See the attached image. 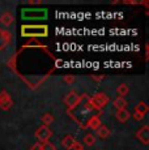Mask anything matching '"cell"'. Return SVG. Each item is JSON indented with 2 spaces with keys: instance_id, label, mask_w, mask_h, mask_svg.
I'll list each match as a JSON object with an SVG mask.
<instances>
[{
  "instance_id": "obj_1",
  "label": "cell",
  "mask_w": 149,
  "mask_h": 150,
  "mask_svg": "<svg viewBox=\"0 0 149 150\" xmlns=\"http://www.w3.org/2000/svg\"><path fill=\"white\" fill-rule=\"evenodd\" d=\"M48 34V29L46 25H24L21 28L22 37H46Z\"/></svg>"
},
{
  "instance_id": "obj_2",
  "label": "cell",
  "mask_w": 149,
  "mask_h": 150,
  "mask_svg": "<svg viewBox=\"0 0 149 150\" xmlns=\"http://www.w3.org/2000/svg\"><path fill=\"white\" fill-rule=\"evenodd\" d=\"M88 102H89V105L92 106L93 110L101 111V110L109 103V97L104 93H98V94H94L93 97L88 98Z\"/></svg>"
},
{
  "instance_id": "obj_3",
  "label": "cell",
  "mask_w": 149,
  "mask_h": 150,
  "mask_svg": "<svg viewBox=\"0 0 149 150\" xmlns=\"http://www.w3.org/2000/svg\"><path fill=\"white\" fill-rule=\"evenodd\" d=\"M81 99H82V97L80 96V94H77L76 91H70V93L67 94V97H65L64 103H65V106H67V108L71 111V110H73L77 105H80Z\"/></svg>"
},
{
  "instance_id": "obj_4",
  "label": "cell",
  "mask_w": 149,
  "mask_h": 150,
  "mask_svg": "<svg viewBox=\"0 0 149 150\" xmlns=\"http://www.w3.org/2000/svg\"><path fill=\"white\" fill-rule=\"evenodd\" d=\"M46 16H47V11L46 9H26V11H22V18L41 20V18H46Z\"/></svg>"
},
{
  "instance_id": "obj_5",
  "label": "cell",
  "mask_w": 149,
  "mask_h": 150,
  "mask_svg": "<svg viewBox=\"0 0 149 150\" xmlns=\"http://www.w3.org/2000/svg\"><path fill=\"white\" fill-rule=\"evenodd\" d=\"M51 136H53V132H51L50 128H48V127H46V125H41L35 131V137L38 138V142H41V144L50 141Z\"/></svg>"
},
{
  "instance_id": "obj_6",
  "label": "cell",
  "mask_w": 149,
  "mask_h": 150,
  "mask_svg": "<svg viewBox=\"0 0 149 150\" xmlns=\"http://www.w3.org/2000/svg\"><path fill=\"white\" fill-rule=\"evenodd\" d=\"M13 106V100L11 96L7 93L5 90H3L1 93H0V108L3 110V111H8V110H11Z\"/></svg>"
},
{
  "instance_id": "obj_7",
  "label": "cell",
  "mask_w": 149,
  "mask_h": 150,
  "mask_svg": "<svg viewBox=\"0 0 149 150\" xmlns=\"http://www.w3.org/2000/svg\"><path fill=\"white\" fill-rule=\"evenodd\" d=\"M136 138L143 144V145H149V127L148 125H143L141 128L137 131Z\"/></svg>"
},
{
  "instance_id": "obj_8",
  "label": "cell",
  "mask_w": 149,
  "mask_h": 150,
  "mask_svg": "<svg viewBox=\"0 0 149 150\" xmlns=\"http://www.w3.org/2000/svg\"><path fill=\"white\" fill-rule=\"evenodd\" d=\"M12 41V35L7 30H0V51L5 50Z\"/></svg>"
},
{
  "instance_id": "obj_9",
  "label": "cell",
  "mask_w": 149,
  "mask_h": 150,
  "mask_svg": "<svg viewBox=\"0 0 149 150\" xmlns=\"http://www.w3.org/2000/svg\"><path fill=\"white\" fill-rule=\"evenodd\" d=\"M0 24L5 28H9L15 24V16L11 12H4L0 16Z\"/></svg>"
},
{
  "instance_id": "obj_10",
  "label": "cell",
  "mask_w": 149,
  "mask_h": 150,
  "mask_svg": "<svg viewBox=\"0 0 149 150\" xmlns=\"http://www.w3.org/2000/svg\"><path fill=\"white\" fill-rule=\"evenodd\" d=\"M115 117H116V120L120 123H126L128 119L131 117V114H130V111L128 110H116V112H115Z\"/></svg>"
},
{
  "instance_id": "obj_11",
  "label": "cell",
  "mask_w": 149,
  "mask_h": 150,
  "mask_svg": "<svg viewBox=\"0 0 149 150\" xmlns=\"http://www.w3.org/2000/svg\"><path fill=\"white\" fill-rule=\"evenodd\" d=\"M74 142H76L74 137L71 136V134H67V136L63 137V140H62V146H63L64 149H67V150H72Z\"/></svg>"
},
{
  "instance_id": "obj_12",
  "label": "cell",
  "mask_w": 149,
  "mask_h": 150,
  "mask_svg": "<svg viewBox=\"0 0 149 150\" xmlns=\"http://www.w3.org/2000/svg\"><path fill=\"white\" fill-rule=\"evenodd\" d=\"M101 120H99L98 116H92L89 120H88L87 123V127L89 129H92V131H97V128H98L99 125H101Z\"/></svg>"
},
{
  "instance_id": "obj_13",
  "label": "cell",
  "mask_w": 149,
  "mask_h": 150,
  "mask_svg": "<svg viewBox=\"0 0 149 150\" xmlns=\"http://www.w3.org/2000/svg\"><path fill=\"white\" fill-rule=\"evenodd\" d=\"M97 136H98L99 138H107L109 136H110V129L107 128V127L106 125H104V124H101V125L98 127V128H97Z\"/></svg>"
},
{
  "instance_id": "obj_14",
  "label": "cell",
  "mask_w": 149,
  "mask_h": 150,
  "mask_svg": "<svg viewBox=\"0 0 149 150\" xmlns=\"http://www.w3.org/2000/svg\"><path fill=\"white\" fill-rule=\"evenodd\" d=\"M148 105L145 102H139L137 105H135L133 107V111L135 114H141V115H145L148 112Z\"/></svg>"
},
{
  "instance_id": "obj_15",
  "label": "cell",
  "mask_w": 149,
  "mask_h": 150,
  "mask_svg": "<svg viewBox=\"0 0 149 150\" xmlns=\"http://www.w3.org/2000/svg\"><path fill=\"white\" fill-rule=\"evenodd\" d=\"M113 105H114V107H115L116 110H124L126 107H127V100L124 99V98H120L118 97L116 99H114V102H113Z\"/></svg>"
},
{
  "instance_id": "obj_16",
  "label": "cell",
  "mask_w": 149,
  "mask_h": 150,
  "mask_svg": "<svg viewBox=\"0 0 149 150\" xmlns=\"http://www.w3.org/2000/svg\"><path fill=\"white\" fill-rule=\"evenodd\" d=\"M82 144L85 146H93L96 144V136L92 133H87L84 137H82Z\"/></svg>"
},
{
  "instance_id": "obj_17",
  "label": "cell",
  "mask_w": 149,
  "mask_h": 150,
  "mask_svg": "<svg viewBox=\"0 0 149 150\" xmlns=\"http://www.w3.org/2000/svg\"><path fill=\"white\" fill-rule=\"evenodd\" d=\"M128 93H130V88H128L126 83H120L118 88H116V94H118L120 98H124Z\"/></svg>"
},
{
  "instance_id": "obj_18",
  "label": "cell",
  "mask_w": 149,
  "mask_h": 150,
  "mask_svg": "<svg viewBox=\"0 0 149 150\" xmlns=\"http://www.w3.org/2000/svg\"><path fill=\"white\" fill-rule=\"evenodd\" d=\"M41 120H42V123H43V125L48 127L50 124H53V123H54V120H55V119H54L53 115L48 114V112H47V114H43V115H42Z\"/></svg>"
},
{
  "instance_id": "obj_19",
  "label": "cell",
  "mask_w": 149,
  "mask_h": 150,
  "mask_svg": "<svg viewBox=\"0 0 149 150\" xmlns=\"http://www.w3.org/2000/svg\"><path fill=\"white\" fill-rule=\"evenodd\" d=\"M42 150H56V148L54 144H51L50 141H47V142L42 144Z\"/></svg>"
},
{
  "instance_id": "obj_20",
  "label": "cell",
  "mask_w": 149,
  "mask_h": 150,
  "mask_svg": "<svg viewBox=\"0 0 149 150\" xmlns=\"http://www.w3.org/2000/svg\"><path fill=\"white\" fill-rule=\"evenodd\" d=\"M63 81L65 82V85H72L74 82V77L73 76H65L64 79H63Z\"/></svg>"
},
{
  "instance_id": "obj_21",
  "label": "cell",
  "mask_w": 149,
  "mask_h": 150,
  "mask_svg": "<svg viewBox=\"0 0 149 150\" xmlns=\"http://www.w3.org/2000/svg\"><path fill=\"white\" fill-rule=\"evenodd\" d=\"M30 150H42V144L41 142H35L30 146Z\"/></svg>"
},
{
  "instance_id": "obj_22",
  "label": "cell",
  "mask_w": 149,
  "mask_h": 150,
  "mask_svg": "<svg viewBox=\"0 0 149 150\" xmlns=\"http://www.w3.org/2000/svg\"><path fill=\"white\" fill-rule=\"evenodd\" d=\"M132 116H133V119L136 120V122H141V120L145 117V115H141V114H133Z\"/></svg>"
},
{
  "instance_id": "obj_23",
  "label": "cell",
  "mask_w": 149,
  "mask_h": 150,
  "mask_svg": "<svg viewBox=\"0 0 149 150\" xmlns=\"http://www.w3.org/2000/svg\"><path fill=\"white\" fill-rule=\"evenodd\" d=\"M72 149H73V150H80V149H82V145H81V144H80V142H77V141H76Z\"/></svg>"
},
{
  "instance_id": "obj_24",
  "label": "cell",
  "mask_w": 149,
  "mask_h": 150,
  "mask_svg": "<svg viewBox=\"0 0 149 150\" xmlns=\"http://www.w3.org/2000/svg\"><path fill=\"white\" fill-rule=\"evenodd\" d=\"M93 80H96V81H102L104 76H93Z\"/></svg>"
},
{
  "instance_id": "obj_25",
  "label": "cell",
  "mask_w": 149,
  "mask_h": 150,
  "mask_svg": "<svg viewBox=\"0 0 149 150\" xmlns=\"http://www.w3.org/2000/svg\"><path fill=\"white\" fill-rule=\"evenodd\" d=\"M80 150H85V149H84V148H82V149H80Z\"/></svg>"
}]
</instances>
